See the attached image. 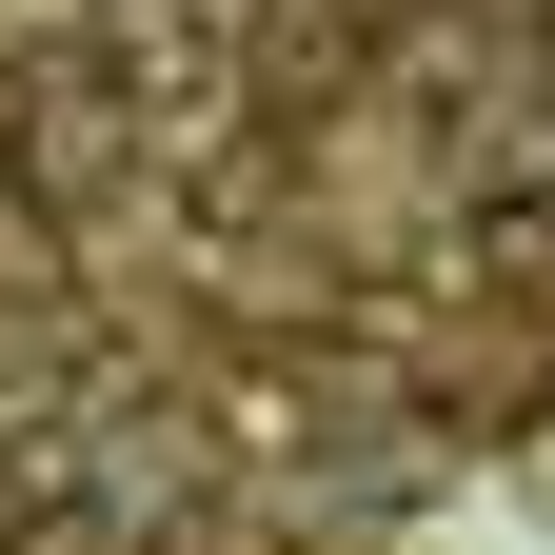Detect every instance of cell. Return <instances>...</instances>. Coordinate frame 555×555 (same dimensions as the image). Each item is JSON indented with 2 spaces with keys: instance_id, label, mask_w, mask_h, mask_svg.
Masks as SVG:
<instances>
[{
  "instance_id": "cell-1",
  "label": "cell",
  "mask_w": 555,
  "mask_h": 555,
  "mask_svg": "<svg viewBox=\"0 0 555 555\" xmlns=\"http://www.w3.org/2000/svg\"><path fill=\"white\" fill-rule=\"evenodd\" d=\"M159 555H179V535H159Z\"/></svg>"
}]
</instances>
